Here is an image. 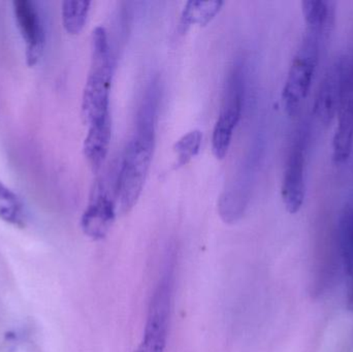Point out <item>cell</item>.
Masks as SVG:
<instances>
[{"label":"cell","mask_w":353,"mask_h":352,"mask_svg":"<svg viewBox=\"0 0 353 352\" xmlns=\"http://www.w3.org/2000/svg\"><path fill=\"white\" fill-rule=\"evenodd\" d=\"M111 134V119L89 126L84 142V154L94 172L101 169L107 158Z\"/></svg>","instance_id":"obj_11"},{"label":"cell","mask_w":353,"mask_h":352,"mask_svg":"<svg viewBox=\"0 0 353 352\" xmlns=\"http://www.w3.org/2000/svg\"><path fill=\"white\" fill-rule=\"evenodd\" d=\"M330 34L329 31L306 27L282 90L284 111L290 117L300 113L303 103L310 92L319 68L321 49Z\"/></svg>","instance_id":"obj_2"},{"label":"cell","mask_w":353,"mask_h":352,"mask_svg":"<svg viewBox=\"0 0 353 352\" xmlns=\"http://www.w3.org/2000/svg\"><path fill=\"white\" fill-rule=\"evenodd\" d=\"M352 283H350V291H348L347 296V308L350 311H353V277L350 278Z\"/></svg>","instance_id":"obj_19"},{"label":"cell","mask_w":353,"mask_h":352,"mask_svg":"<svg viewBox=\"0 0 353 352\" xmlns=\"http://www.w3.org/2000/svg\"><path fill=\"white\" fill-rule=\"evenodd\" d=\"M0 219L8 225L24 227L25 213L21 198L0 181Z\"/></svg>","instance_id":"obj_16"},{"label":"cell","mask_w":353,"mask_h":352,"mask_svg":"<svg viewBox=\"0 0 353 352\" xmlns=\"http://www.w3.org/2000/svg\"><path fill=\"white\" fill-rule=\"evenodd\" d=\"M154 144L155 142L134 136L126 148L116 186L123 213L130 212L142 194L152 161Z\"/></svg>","instance_id":"obj_4"},{"label":"cell","mask_w":353,"mask_h":352,"mask_svg":"<svg viewBox=\"0 0 353 352\" xmlns=\"http://www.w3.org/2000/svg\"><path fill=\"white\" fill-rule=\"evenodd\" d=\"M308 130L301 127L294 136L288 153L282 179L281 196L286 211L296 214L302 209L306 196L305 167Z\"/></svg>","instance_id":"obj_6"},{"label":"cell","mask_w":353,"mask_h":352,"mask_svg":"<svg viewBox=\"0 0 353 352\" xmlns=\"http://www.w3.org/2000/svg\"><path fill=\"white\" fill-rule=\"evenodd\" d=\"M337 242L344 270L353 277V203L346 205L340 214L337 227Z\"/></svg>","instance_id":"obj_13"},{"label":"cell","mask_w":353,"mask_h":352,"mask_svg":"<svg viewBox=\"0 0 353 352\" xmlns=\"http://www.w3.org/2000/svg\"><path fill=\"white\" fill-rule=\"evenodd\" d=\"M302 12L307 27L332 32L335 24V3L327 0H305Z\"/></svg>","instance_id":"obj_15"},{"label":"cell","mask_w":353,"mask_h":352,"mask_svg":"<svg viewBox=\"0 0 353 352\" xmlns=\"http://www.w3.org/2000/svg\"><path fill=\"white\" fill-rule=\"evenodd\" d=\"M348 56H340L327 68L317 89L314 101L315 118L329 126L337 118L345 90Z\"/></svg>","instance_id":"obj_7"},{"label":"cell","mask_w":353,"mask_h":352,"mask_svg":"<svg viewBox=\"0 0 353 352\" xmlns=\"http://www.w3.org/2000/svg\"><path fill=\"white\" fill-rule=\"evenodd\" d=\"M159 105V83L153 82L147 89L141 105L137 120V130L134 136L144 140L155 142V126Z\"/></svg>","instance_id":"obj_12"},{"label":"cell","mask_w":353,"mask_h":352,"mask_svg":"<svg viewBox=\"0 0 353 352\" xmlns=\"http://www.w3.org/2000/svg\"><path fill=\"white\" fill-rule=\"evenodd\" d=\"M115 218V202L99 184L81 219V227L87 237L95 241L103 240L109 234Z\"/></svg>","instance_id":"obj_10"},{"label":"cell","mask_w":353,"mask_h":352,"mask_svg":"<svg viewBox=\"0 0 353 352\" xmlns=\"http://www.w3.org/2000/svg\"><path fill=\"white\" fill-rule=\"evenodd\" d=\"M12 6L19 30L26 43V62L29 68H32L39 63L45 47L41 17L34 3L29 0H16Z\"/></svg>","instance_id":"obj_9"},{"label":"cell","mask_w":353,"mask_h":352,"mask_svg":"<svg viewBox=\"0 0 353 352\" xmlns=\"http://www.w3.org/2000/svg\"><path fill=\"white\" fill-rule=\"evenodd\" d=\"M174 289L175 266L173 258H170L151 297L144 336L137 352H165L169 337Z\"/></svg>","instance_id":"obj_3"},{"label":"cell","mask_w":353,"mask_h":352,"mask_svg":"<svg viewBox=\"0 0 353 352\" xmlns=\"http://www.w3.org/2000/svg\"><path fill=\"white\" fill-rule=\"evenodd\" d=\"M223 4L224 2L220 0H191L187 2L181 16V30L184 32L191 25L205 26L209 24L220 12Z\"/></svg>","instance_id":"obj_14"},{"label":"cell","mask_w":353,"mask_h":352,"mask_svg":"<svg viewBox=\"0 0 353 352\" xmlns=\"http://www.w3.org/2000/svg\"><path fill=\"white\" fill-rule=\"evenodd\" d=\"M113 66L107 31L103 27H97L92 32L90 72L82 101V117L89 126L110 119Z\"/></svg>","instance_id":"obj_1"},{"label":"cell","mask_w":353,"mask_h":352,"mask_svg":"<svg viewBox=\"0 0 353 352\" xmlns=\"http://www.w3.org/2000/svg\"><path fill=\"white\" fill-rule=\"evenodd\" d=\"M90 1H68L62 2V22L64 29L70 34H80L81 31L84 29L85 24L88 18L89 10H90Z\"/></svg>","instance_id":"obj_17"},{"label":"cell","mask_w":353,"mask_h":352,"mask_svg":"<svg viewBox=\"0 0 353 352\" xmlns=\"http://www.w3.org/2000/svg\"><path fill=\"white\" fill-rule=\"evenodd\" d=\"M336 119L337 126L332 146L333 161L341 165L350 159L353 148V55L348 56L345 90Z\"/></svg>","instance_id":"obj_8"},{"label":"cell","mask_w":353,"mask_h":352,"mask_svg":"<svg viewBox=\"0 0 353 352\" xmlns=\"http://www.w3.org/2000/svg\"><path fill=\"white\" fill-rule=\"evenodd\" d=\"M203 140V134L199 130H191L176 141L174 151L176 154V167L186 165L199 152Z\"/></svg>","instance_id":"obj_18"},{"label":"cell","mask_w":353,"mask_h":352,"mask_svg":"<svg viewBox=\"0 0 353 352\" xmlns=\"http://www.w3.org/2000/svg\"><path fill=\"white\" fill-rule=\"evenodd\" d=\"M243 103L244 76L241 68L236 66L230 72L226 82L219 117L214 126L212 136V150L217 159H223L228 155L234 128L242 116Z\"/></svg>","instance_id":"obj_5"}]
</instances>
